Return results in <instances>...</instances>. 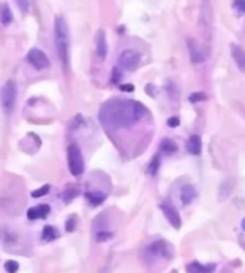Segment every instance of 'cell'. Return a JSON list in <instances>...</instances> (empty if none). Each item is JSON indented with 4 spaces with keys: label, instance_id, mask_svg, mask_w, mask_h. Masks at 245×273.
<instances>
[{
    "label": "cell",
    "instance_id": "1",
    "mask_svg": "<svg viewBox=\"0 0 245 273\" xmlns=\"http://www.w3.org/2000/svg\"><path fill=\"white\" fill-rule=\"evenodd\" d=\"M147 114V108L131 99H112L105 102L99 110V122L112 129L129 128Z\"/></svg>",
    "mask_w": 245,
    "mask_h": 273
},
{
    "label": "cell",
    "instance_id": "2",
    "mask_svg": "<svg viewBox=\"0 0 245 273\" xmlns=\"http://www.w3.org/2000/svg\"><path fill=\"white\" fill-rule=\"evenodd\" d=\"M55 46H56L57 55L60 57V62L68 70L69 68V27L66 20L62 16L55 18Z\"/></svg>",
    "mask_w": 245,
    "mask_h": 273
},
{
    "label": "cell",
    "instance_id": "3",
    "mask_svg": "<svg viewBox=\"0 0 245 273\" xmlns=\"http://www.w3.org/2000/svg\"><path fill=\"white\" fill-rule=\"evenodd\" d=\"M68 164L74 176H80L85 170V162H83L80 147L75 143H72L68 147Z\"/></svg>",
    "mask_w": 245,
    "mask_h": 273
},
{
    "label": "cell",
    "instance_id": "4",
    "mask_svg": "<svg viewBox=\"0 0 245 273\" xmlns=\"http://www.w3.org/2000/svg\"><path fill=\"white\" fill-rule=\"evenodd\" d=\"M16 97H18L16 83L13 80H7L0 91V102H1V106H3L6 113L13 110L15 103H16Z\"/></svg>",
    "mask_w": 245,
    "mask_h": 273
},
{
    "label": "cell",
    "instance_id": "5",
    "mask_svg": "<svg viewBox=\"0 0 245 273\" xmlns=\"http://www.w3.org/2000/svg\"><path fill=\"white\" fill-rule=\"evenodd\" d=\"M118 63H119V68H122L128 72H133L141 63V53L133 49L123 50L118 59Z\"/></svg>",
    "mask_w": 245,
    "mask_h": 273
},
{
    "label": "cell",
    "instance_id": "6",
    "mask_svg": "<svg viewBox=\"0 0 245 273\" xmlns=\"http://www.w3.org/2000/svg\"><path fill=\"white\" fill-rule=\"evenodd\" d=\"M27 62L38 70H43L50 68V60L43 50L38 47H33L27 52Z\"/></svg>",
    "mask_w": 245,
    "mask_h": 273
},
{
    "label": "cell",
    "instance_id": "7",
    "mask_svg": "<svg viewBox=\"0 0 245 273\" xmlns=\"http://www.w3.org/2000/svg\"><path fill=\"white\" fill-rule=\"evenodd\" d=\"M187 43H188V50L189 56H191V60H192L194 63H202V62L207 60L208 50L202 43H199L196 39H192V37L187 40Z\"/></svg>",
    "mask_w": 245,
    "mask_h": 273
},
{
    "label": "cell",
    "instance_id": "8",
    "mask_svg": "<svg viewBox=\"0 0 245 273\" xmlns=\"http://www.w3.org/2000/svg\"><path fill=\"white\" fill-rule=\"evenodd\" d=\"M147 250H148V253H151L153 256L167 257V259L172 257V248H171L170 243H167L165 240H158V242L152 243Z\"/></svg>",
    "mask_w": 245,
    "mask_h": 273
},
{
    "label": "cell",
    "instance_id": "9",
    "mask_svg": "<svg viewBox=\"0 0 245 273\" xmlns=\"http://www.w3.org/2000/svg\"><path fill=\"white\" fill-rule=\"evenodd\" d=\"M161 209H162L165 218L168 219V222H170L171 225H172L175 229H179V228H181V218H179L178 210L171 205L170 202H164V203L161 205Z\"/></svg>",
    "mask_w": 245,
    "mask_h": 273
},
{
    "label": "cell",
    "instance_id": "10",
    "mask_svg": "<svg viewBox=\"0 0 245 273\" xmlns=\"http://www.w3.org/2000/svg\"><path fill=\"white\" fill-rule=\"evenodd\" d=\"M96 53L100 59H105L108 55V42L103 30H99L96 35Z\"/></svg>",
    "mask_w": 245,
    "mask_h": 273
},
{
    "label": "cell",
    "instance_id": "11",
    "mask_svg": "<svg viewBox=\"0 0 245 273\" xmlns=\"http://www.w3.org/2000/svg\"><path fill=\"white\" fill-rule=\"evenodd\" d=\"M231 55L241 72L245 73V50L238 45H231Z\"/></svg>",
    "mask_w": 245,
    "mask_h": 273
},
{
    "label": "cell",
    "instance_id": "12",
    "mask_svg": "<svg viewBox=\"0 0 245 273\" xmlns=\"http://www.w3.org/2000/svg\"><path fill=\"white\" fill-rule=\"evenodd\" d=\"M202 149V142L198 135H192L187 142V150L191 155H199Z\"/></svg>",
    "mask_w": 245,
    "mask_h": 273
},
{
    "label": "cell",
    "instance_id": "13",
    "mask_svg": "<svg viewBox=\"0 0 245 273\" xmlns=\"http://www.w3.org/2000/svg\"><path fill=\"white\" fill-rule=\"evenodd\" d=\"M195 196H196V190H195L194 186H191V184L182 186V189H181V201H182L184 205H189L191 202L195 199Z\"/></svg>",
    "mask_w": 245,
    "mask_h": 273
},
{
    "label": "cell",
    "instance_id": "14",
    "mask_svg": "<svg viewBox=\"0 0 245 273\" xmlns=\"http://www.w3.org/2000/svg\"><path fill=\"white\" fill-rule=\"evenodd\" d=\"M215 269V266L214 265H201V263H198V262H192V263H189L188 268H187V271L188 273H212V271Z\"/></svg>",
    "mask_w": 245,
    "mask_h": 273
},
{
    "label": "cell",
    "instance_id": "15",
    "mask_svg": "<svg viewBox=\"0 0 245 273\" xmlns=\"http://www.w3.org/2000/svg\"><path fill=\"white\" fill-rule=\"evenodd\" d=\"M0 22H1L3 26H9L13 22L12 10H10L9 4H6V3L0 6Z\"/></svg>",
    "mask_w": 245,
    "mask_h": 273
},
{
    "label": "cell",
    "instance_id": "16",
    "mask_svg": "<svg viewBox=\"0 0 245 273\" xmlns=\"http://www.w3.org/2000/svg\"><path fill=\"white\" fill-rule=\"evenodd\" d=\"M86 198L92 203V206H99L102 202L106 199V193L105 192H88Z\"/></svg>",
    "mask_w": 245,
    "mask_h": 273
},
{
    "label": "cell",
    "instance_id": "17",
    "mask_svg": "<svg viewBox=\"0 0 245 273\" xmlns=\"http://www.w3.org/2000/svg\"><path fill=\"white\" fill-rule=\"evenodd\" d=\"M59 236V232H57L56 229L53 228V226H45L43 228V232H42V239L45 240V242H52V240H55L57 239Z\"/></svg>",
    "mask_w": 245,
    "mask_h": 273
},
{
    "label": "cell",
    "instance_id": "18",
    "mask_svg": "<svg viewBox=\"0 0 245 273\" xmlns=\"http://www.w3.org/2000/svg\"><path fill=\"white\" fill-rule=\"evenodd\" d=\"M161 149L165 153H173L178 149V146H176V143L173 140H171V139H164L162 143H161Z\"/></svg>",
    "mask_w": 245,
    "mask_h": 273
},
{
    "label": "cell",
    "instance_id": "19",
    "mask_svg": "<svg viewBox=\"0 0 245 273\" xmlns=\"http://www.w3.org/2000/svg\"><path fill=\"white\" fill-rule=\"evenodd\" d=\"M77 193H79V190L74 187V186H71V187H68L66 190H65V195H63V201L66 202V203H69V202H72L75 199L76 196H77Z\"/></svg>",
    "mask_w": 245,
    "mask_h": 273
},
{
    "label": "cell",
    "instance_id": "20",
    "mask_svg": "<svg viewBox=\"0 0 245 273\" xmlns=\"http://www.w3.org/2000/svg\"><path fill=\"white\" fill-rule=\"evenodd\" d=\"M4 271L7 273H16L19 271V263L16 260H7L4 263Z\"/></svg>",
    "mask_w": 245,
    "mask_h": 273
},
{
    "label": "cell",
    "instance_id": "21",
    "mask_svg": "<svg viewBox=\"0 0 245 273\" xmlns=\"http://www.w3.org/2000/svg\"><path fill=\"white\" fill-rule=\"evenodd\" d=\"M113 237L112 232H108V230H100L96 233V240L98 242H106V240H111Z\"/></svg>",
    "mask_w": 245,
    "mask_h": 273
},
{
    "label": "cell",
    "instance_id": "22",
    "mask_svg": "<svg viewBox=\"0 0 245 273\" xmlns=\"http://www.w3.org/2000/svg\"><path fill=\"white\" fill-rule=\"evenodd\" d=\"M49 190H50V186H49V184H45V186H42V187H39V189L32 192V198H42V196H45Z\"/></svg>",
    "mask_w": 245,
    "mask_h": 273
},
{
    "label": "cell",
    "instance_id": "23",
    "mask_svg": "<svg viewBox=\"0 0 245 273\" xmlns=\"http://www.w3.org/2000/svg\"><path fill=\"white\" fill-rule=\"evenodd\" d=\"M38 215H39V219H45L48 215H49V212H50V206L49 205H39L38 207Z\"/></svg>",
    "mask_w": 245,
    "mask_h": 273
},
{
    "label": "cell",
    "instance_id": "24",
    "mask_svg": "<svg viewBox=\"0 0 245 273\" xmlns=\"http://www.w3.org/2000/svg\"><path fill=\"white\" fill-rule=\"evenodd\" d=\"M15 1H16V4H18V7H19L22 13H27L29 12V9H30L29 0H15Z\"/></svg>",
    "mask_w": 245,
    "mask_h": 273
},
{
    "label": "cell",
    "instance_id": "25",
    "mask_svg": "<svg viewBox=\"0 0 245 273\" xmlns=\"http://www.w3.org/2000/svg\"><path fill=\"white\" fill-rule=\"evenodd\" d=\"M159 156H155L153 159H152L151 164H149V173L151 175H155L156 172H158V169H159Z\"/></svg>",
    "mask_w": 245,
    "mask_h": 273
},
{
    "label": "cell",
    "instance_id": "26",
    "mask_svg": "<svg viewBox=\"0 0 245 273\" xmlns=\"http://www.w3.org/2000/svg\"><path fill=\"white\" fill-rule=\"evenodd\" d=\"M76 228V216L75 215H72L71 218L66 220V230L68 232H74Z\"/></svg>",
    "mask_w": 245,
    "mask_h": 273
},
{
    "label": "cell",
    "instance_id": "27",
    "mask_svg": "<svg viewBox=\"0 0 245 273\" xmlns=\"http://www.w3.org/2000/svg\"><path fill=\"white\" fill-rule=\"evenodd\" d=\"M205 99V94L204 93H192L191 96H189V102H192V103H198V102H201V100H204Z\"/></svg>",
    "mask_w": 245,
    "mask_h": 273
},
{
    "label": "cell",
    "instance_id": "28",
    "mask_svg": "<svg viewBox=\"0 0 245 273\" xmlns=\"http://www.w3.org/2000/svg\"><path fill=\"white\" fill-rule=\"evenodd\" d=\"M234 7L238 13H245V0H234Z\"/></svg>",
    "mask_w": 245,
    "mask_h": 273
},
{
    "label": "cell",
    "instance_id": "29",
    "mask_svg": "<svg viewBox=\"0 0 245 273\" xmlns=\"http://www.w3.org/2000/svg\"><path fill=\"white\" fill-rule=\"evenodd\" d=\"M121 77H122L121 68H115V69H113V72H112V83H118Z\"/></svg>",
    "mask_w": 245,
    "mask_h": 273
},
{
    "label": "cell",
    "instance_id": "30",
    "mask_svg": "<svg viewBox=\"0 0 245 273\" xmlns=\"http://www.w3.org/2000/svg\"><path fill=\"white\" fill-rule=\"evenodd\" d=\"M27 218L30 219V220H36V219H39L38 209H36V207H30V209L27 210Z\"/></svg>",
    "mask_w": 245,
    "mask_h": 273
},
{
    "label": "cell",
    "instance_id": "31",
    "mask_svg": "<svg viewBox=\"0 0 245 273\" xmlns=\"http://www.w3.org/2000/svg\"><path fill=\"white\" fill-rule=\"evenodd\" d=\"M179 125V119L176 117V116H173V117H170L168 119V126L170 128H176Z\"/></svg>",
    "mask_w": 245,
    "mask_h": 273
},
{
    "label": "cell",
    "instance_id": "32",
    "mask_svg": "<svg viewBox=\"0 0 245 273\" xmlns=\"http://www.w3.org/2000/svg\"><path fill=\"white\" fill-rule=\"evenodd\" d=\"M133 85H122L121 86V91H133Z\"/></svg>",
    "mask_w": 245,
    "mask_h": 273
},
{
    "label": "cell",
    "instance_id": "33",
    "mask_svg": "<svg viewBox=\"0 0 245 273\" xmlns=\"http://www.w3.org/2000/svg\"><path fill=\"white\" fill-rule=\"evenodd\" d=\"M243 229H244V230H245V219H244V220H243Z\"/></svg>",
    "mask_w": 245,
    "mask_h": 273
}]
</instances>
